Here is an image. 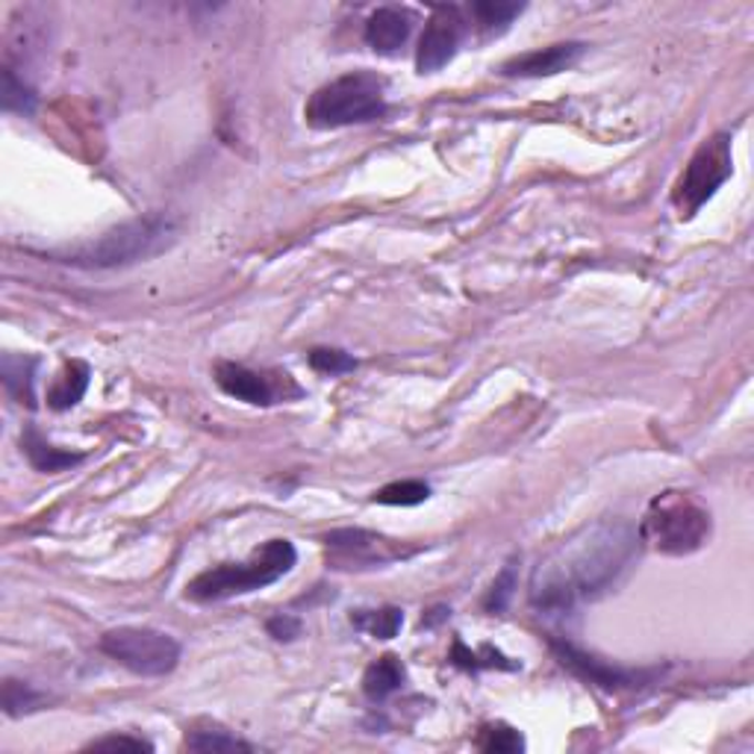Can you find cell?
Instances as JSON below:
<instances>
[{
  "label": "cell",
  "mask_w": 754,
  "mask_h": 754,
  "mask_svg": "<svg viewBox=\"0 0 754 754\" xmlns=\"http://www.w3.org/2000/svg\"><path fill=\"white\" fill-rule=\"evenodd\" d=\"M639 551V530L625 519H599L557 542L530 575V604L560 613L602 595Z\"/></svg>",
  "instance_id": "6da1fadb"
},
{
  "label": "cell",
  "mask_w": 754,
  "mask_h": 754,
  "mask_svg": "<svg viewBox=\"0 0 754 754\" xmlns=\"http://www.w3.org/2000/svg\"><path fill=\"white\" fill-rule=\"evenodd\" d=\"M298 563V551L289 539H269L243 563H218L201 572L186 584V599L192 602H225L236 595L257 593L278 584Z\"/></svg>",
  "instance_id": "7a4b0ae2"
},
{
  "label": "cell",
  "mask_w": 754,
  "mask_h": 754,
  "mask_svg": "<svg viewBox=\"0 0 754 754\" xmlns=\"http://www.w3.org/2000/svg\"><path fill=\"white\" fill-rule=\"evenodd\" d=\"M177 239V222L169 216L130 218L125 225L112 227L98 239L60 254V262L77 269H125L133 262H144L171 248Z\"/></svg>",
  "instance_id": "3957f363"
},
{
  "label": "cell",
  "mask_w": 754,
  "mask_h": 754,
  "mask_svg": "<svg viewBox=\"0 0 754 754\" xmlns=\"http://www.w3.org/2000/svg\"><path fill=\"white\" fill-rule=\"evenodd\" d=\"M387 116V80L375 72H351L324 83L304 107V118L319 130L368 125Z\"/></svg>",
  "instance_id": "277c9868"
},
{
  "label": "cell",
  "mask_w": 754,
  "mask_h": 754,
  "mask_svg": "<svg viewBox=\"0 0 754 754\" xmlns=\"http://www.w3.org/2000/svg\"><path fill=\"white\" fill-rule=\"evenodd\" d=\"M710 513L687 493H664L648 504L639 542H646L660 554L683 557L699 551L710 539Z\"/></svg>",
  "instance_id": "5b68a950"
},
{
  "label": "cell",
  "mask_w": 754,
  "mask_h": 754,
  "mask_svg": "<svg viewBox=\"0 0 754 754\" xmlns=\"http://www.w3.org/2000/svg\"><path fill=\"white\" fill-rule=\"evenodd\" d=\"M100 651L116 664L142 678H162L177 669L180 643L165 631L157 628H112L100 637Z\"/></svg>",
  "instance_id": "8992f818"
},
{
  "label": "cell",
  "mask_w": 754,
  "mask_h": 754,
  "mask_svg": "<svg viewBox=\"0 0 754 754\" xmlns=\"http://www.w3.org/2000/svg\"><path fill=\"white\" fill-rule=\"evenodd\" d=\"M728 177H731V136L717 133L692 153V160L675 183L672 201L678 213L687 218L696 216Z\"/></svg>",
  "instance_id": "52a82bcc"
},
{
  "label": "cell",
  "mask_w": 754,
  "mask_h": 754,
  "mask_svg": "<svg viewBox=\"0 0 754 754\" xmlns=\"http://www.w3.org/2000/svg\"><path fill=\"white\" fill-rule=\"evenodd\" d=\"M216 384L230 398L254 407H271L287 401V398L301 396V387L287 371L271 375V371H257V368H248L243 363H218Z\"/></svg>",
  "instance_id": "ba28073f"
},
{
  "label": "cell",
  "mask_w": 754,
  "mask_h": 754,
  "mask_svg": "<svg viewBox=\"0 0 754 754\" xmlns=\"http://www.w3.org/2000/svg\"><path fill=\"white\" fill-rule=\"evenodd\" d=\"M466 36V21L460 15L457 7H437L431 19L424 24V33L419 39L416 51V68L422 74H433L457 56V47Z\"/></svg>",
  "instance_id": "9c48e42d"
},
{
  "label": "cell",
  "mask_w": 754,
  "mask_h": 754,
  "mask_svg": "<svg viewBox=\"0 0 754 754\" xmlns=\"http://www.w3.org/2000/svg\"><path fill=\"white\" fill-rule=\"evenodd\" d=\"M324 542H327V560L336 569H371V566H384L401 554L389 539L359 528L333 530L324 537Z\"/></svg>",
  "instance_id": "30bf717a"
},
{
  "label": "cell",
  "mask_w": 754,
  "mask_h": 754,
  "mask_svg": "<svg viewBox=\"0 0 754 754\" xmlns=\"http://www.w3.org/2000/svg\"><path fill=\"white\" fill-rule=\"evenodd\" d=\"M551 648H554L557 660L572 669L578 678L602 687V690H634V687H643L655 678V672H643V669H622V666H611L599 660V657L586 655L581 648H575L572 643H563V639H551Z\"/></svg>",
  "instance_id": "8fae6325"
},
{
  "label": "cell",
  "mask_w": 754,
  "mask_h": 754,
  "mask_svg": "<svg viewBox=\"0 0 754 754\" xmlns=\"http://www.w3.org/2000/svg\"><path fill=\"white\" fill-rule=\"evenodd\" d=\"M584 42H560V45L539 47L530 54L513 56L502 65L504 77H554V74L572 68L584 56Z\"/></svg>",
  "instance_id": "7c38bea8"
},
{
  "label": "cell",
  "mask_w": 754,
  "mask_h": 754,
  "mask_svg": "<svg viewBox=\"0 0 754 754\" xmlns=\"http://www.w3.org/2000/svg\"><path fill=\"white\" fill-rule=\"evenodd\" d=\"M410 33H413V12L401 7H380L366 21V42L377 54H396L398 47L407 45Z\"/></svg>",
  "instance_id": "4fadbf2b"
},
{
  "label": "cell",
  "mask_w": 754,
  "mask_h": 754,
  "mask_svg": "<svg viewBox=\"0 0 754 754\" xmlns=\"http://www.w3.org/2000/svg\"><path fill=\"white\" fill-rule=\"evenodd\" d=\"M89 363H83V359L65 363L63 375L56 377L54 387L47 389V407H51V410H72V407L80 405L83 396H86V389H89Z\"/></svg>",
  "instance_id": "5bb4252c"
},
{
  "label": "cell",
  "mask_w": 754,
  "mask_h": 754,
  "mask_svg": "<svg viewBox=\"0 0 754 754\" xmlns=\"http://www.w3.org/2000/svg\"><path fill=\"white\" fill-rule=\"evenodd\" d=\"M21 449L28 454L30 466L36 472H45V475H54V472H63L68 466H77L83 460V454H74V451H63L51 445V442L36 431V428H28L24 437H21Z\"/></svg>",
  "instance_id": "9a60e30c"
},
{
  "label": "cell",
  "mask_w": 754,
  "mask_h": 754,
  "mask_svg": "<svg viewBox=\"0 0 754 754\" xmlns=\"http://www.w3.org/2000/svg\"><path fill=\"white\" fill-rule=\"evenodd\" d=\"M36 357H28V354H3L0 359V377H3V387L10 392L19 405L33 407L36 405V396H33V380H36Z\"/></svg>",
  "instance_id": "2e32d148"
},
{
  "label": "cell",
  "mask_w": 754,
  "mask_h": 754,
  "mask_svg": "<svg viewBox=\"0 0 754 754\" xmlns=\"http://www.w3.org/2000/svg\"><path fill=\"white\" fill-rule=\"evenodd\" d=\"M407 681L405 664L398 660L396 655L377 657L375 664L368 666L366 675H363V692H366L371 701L389 699L392 692H398Z\"/></svg>",
  "instance_id": "e0dca14e"
},
{
  "label": "cell",
  "mask_w": 754,
  "mask_h": 754,
  "mask_svg": "<svg viewBox=\"0 0 754 754\" xmlns=\"http://www.w3.org/2000/svg\"><path fill=\"white\" fill-rule=\"evenodd\" d=\"M0 104H3L7 112H15V116H33L36 112V89L21 80L12 65H3V72H0Z\"/></svg>",
  "instance_id": "ac0fdd59"
},
{
  "label": "cell",
  "mask_w": 754,
  "mask_h": 754,
  "mask_svg": "<svg viewBox=\"0 0 754 754\" xmlns=\"http://www.w3.org/2000/svg\"><path fill=\"white\" fill-rule=\"evenodd\" d=\"M451 664L460 666V669H468V672H477V669H504V672H513V669H519V664L510 660V657H504L498 648L481 646L477 651H472V648H466L463 639L454 643Z\"/></svg>",
  "instance_id": "d6986e66"
},
{
  "label": "cell",
  "mask_w": 754,
  "mask_h": 754,
  "mask_svg": "<svg viewBox=\"0 0 754 754\" xmlns=\"http://www.w3.org/2000/svg\"><path fill=\"white\" fill-rule=\"evenodd\" d=\"M354 628L366 631L375 639H392L405 625V613L398 607H380V611H357L351 613Z\"/></svg>",
  "instance_id": "ffe728a7"
},
{
  "label": "cell",
  "mask_w": 754,
  "mask_h": 754,
  "mask_svg": "<svg viewBox=\"0 0 754 754\" xmlns=\"http://www.w3.org/2000/svg\"><path fill=\"white\" fill-rule=\"evenodd\" d=\"M186 748L192 752H251L254 745L234 736L222 728H207V731H192L186 734Z\"/></svg>",
  "instance_id": "44dd1931"
},
{
  "label": "cell",
  "mask_w": 754,
  "mask_h": 754,
  "mask_svg": "<svg viewBox=\"0 0 754 754\" xmlns=\"http://www.w3.org/2000/svg\"><path fill=\"white\" fill-rule=\"evenodd\" d=\"M45 701H47L45 692L33 690L30 683L12 681V678L3 681V710H7V717H24V713L42 710Z\"/></svg>",
  "instance_id": "7402d4cb"
},
{
  "label": "cell",
  "mask_w": 754,
  "mask_h": 754,
  "mask_svg": "<svg viewBox=\"0 0 754 754\" xmlns=\"http://www.w3.org/2000/svg\"><path fill=\"white\" fill-rule=\"evenodd\" d=\"M428 498H431V486L422 481H396L375 493V502L389 504V507H416Z\"/></svg>",
  "instance_id": "603a6c76"
},
{
  "label": "cell",
  "mask_w": 754,
  "mask_h": 754,
  "mask_svg": "<svg viewBox=\"0 0 754 754\" xmlns=\"http://www.w3.org/2000/svg\"><path fill=\"white\" fill-rule=\"evenodd\" d=\"M525 7L521 3H472V19L477 21V28L486 30V33H495V30H507L513 19H519Z\"/></svg>",
  "instance_id": "cb8c5ba5"
},
{
  "label": "cell",
  "mask_w": 754,
  "mask_h": 754,
  "mask_svg": "<svg viewBox=\"0 0 754 754\" xmlns=\"http://www.w3.org/2000/svg\"><path fill=\"white\" fill-rule=\"evenodd\" d=\"M477 748H481V752H521V748H525V740H521V734L516 728L504 725V722H495V725L481 728Z\"/></svg>",
  "instance_id": "d4e9b609"
},
{
  "label": "cell",
  "mask_w": 754,
  "mask_h": 754,
  "mask_svg": "<svg viewBox=\"0 0 754 754\" xmlns=\"http://www.w3.org/2000/svg\"><path fill=\"white\" fill-rule=\"evenodd\" d=\"M516 566H519V560L513 557L510 563H507L502 569V575L495 578L493 586H489V595H486V602H484V607L489 613L507 611V604H510L513 593H516V586H519V575H516Z\"/></svg>",
  "instance_id": "484cf974"
},
{
  "label": "cell",
  "mask_w": 754,
  "mask_h": 754,
  "mask_svg": "<svg viewBox=\"0 0 754 754\" xmlns=\"http://www.w3.org/2000/svg\"><path fill=\"white\" fill-rule=\"evenodd\" d=\"M310 366L322 375H348L357 368V359L340 348H313L310 351Z\"/></svg>",
  "instance_id": "4316f807"
},
{
  "label": "cell",
  "mask_w": 754,
  "mask_h": 754,
  "mask_svg": "<svg viewBox=\"0 0 754 754\" xmlns=\"http://www.w3.org/2000/svg\"><path fill=\"white\" fill-rule=\"evenodd\" d=\"M86 748H98V752H116V748H127V752H153V743H148L144 736L112 734V736H100V740L89 743Z\"/></svg>",
  "instance_id": "83f0119b"
},
{
  "label": "cell",
  "mask_w": 754,
  "mask_h": 754,
  "mask_svg": "<svg viewBox=\"0 0 754 754\" xmlns=\"http://www.w3.org/2000/svg\"><path fill=\"white\" fill-rule=\"evenodd\" d=\"M266 631H269V637L278 639V643H292V639L301 637L304 622L298 620V616H292V613H278V616H271V620L266 622Z\"/></svg>",
  "instance_id": "f1b7e54d"
}]
</instances>
